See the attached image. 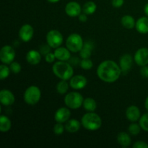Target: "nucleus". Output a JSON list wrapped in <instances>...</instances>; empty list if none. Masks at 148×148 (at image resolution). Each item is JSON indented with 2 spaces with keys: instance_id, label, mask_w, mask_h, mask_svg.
<instances>
[{
  "instance_id": "nucleus-13",
  "label": "nucleus",
  "mask_w": 148,
  "mask_h": 148,
  "mask_svg": "<svg viewBox=\"0 0 148 148\" xmlns=\"http://www.w3.org/2000/svg\"><path fill=\"white\" fill-rule=\"evenodd\" d=\"M71 116V111L69 108L66 107H61L56 110L54 114V119L56 122L58 123H66L69 119Z\"/></svg>"
},
{
  "instance_id": "nucleus-22",
  "label": "nucleus",
  "mask_w": 148,
  "mask_h": 148,
  "mask_svg": "<svg viewBox=\"0 0 148 148\" xmlns=\"http://www.w3.org/2000/svg\"><path fill=\"white\" fill-rule=\"evenodd\" d=\"M117 142L123 147H127L132 144V138L128 133L121 132L117 135Z\"/></svg>"
},
{
  "instance_id": "nucleus-10",
  "label": "nucleus",
  "mask_w": 148,
  "mask_h": 148,
  "mask_svg": "<svg viewBox=\"0 0 148 148\" xmlns=\"http://www.w3.org/2000/svg\"><path fill=\"white\" fill-rule=\"evenodd\" d=\"M34 29L30 24H25L19 30V37L23 42H29L33 37Z\"/></svg>"
},
{
  "instance_id": "nucleus-11",
  "label": "nucleus",
  "mask_w": 148,
  "mask_h": 148,
  "mask_svg": "<svg viewBox=\"0 0 148 148\" xmlns=\"http://www.w3.org/2000/svg\"><path fill=\"white\" fill-rule=\"evenodd\" d=\"M88 83L87 78L81 75L73 76L69 80V85L74 90H81L85 88Z\"/></svg>"
},
{
  "instance_id": "nucleus-5",
  "label": "nucleus",
  "mask_w": 148,
  "mask_h": 148,
  "mask_svg": "<svg viewBox=\"0 0 148 148\" xmlns=\"http://www.w3.org/2000/svg\"><path fill=\"white\" fill-rule=\"evenodd\" d=\"M84 46V41L82 36L78 33L69 35L66 40V46L72 53H77L81 51Z\"/></svg>"
},
{
  "instance_id": "nucleus-3",
  "label": "nucleus",
  "mask_w": 148,
  "mask_h": 148,
  "mask_svg": "<svg viewBox=\"0 0 148 148\" xmlns=\"http://www.w3.org/2000/svg\"><path fill=\"white\" fill-rule=\"evenodd\" d=\"M81 124L85 130L96 131L102 126V119L98 114L94 112H88L82 117Z\"/></svg>"
},
{
  "instance_id": "nucleus-30",
  "label": "nucleus",
  "mask_w": 148,
  "mask_h": 148,
  "mask_svg": "<svg viewBox=\"0 0 148 148\" xmlns=\"http://www.w3.org/2000/svg\"><path fill=\"white\" fill-rule=\"evenodd\" d=\"M139 124H140L142 130L148 132V111L147 113H145L143 116H141L140 120H139Z\"/></svg>"
},
{
  "instance_id": "nucleus-40",
  "label": "nucleus",
  "mask_w": 148,
  "mask_h": 148,
  "mask_svg": "<svg viewBox=\"0 0 148 148\" xmlns=\"http://www.w3.org/2000/svg\"><path fill=\"white\" fill-rule=\"evenodd\" d=\"M144 12H145V13L146 15L148 17V3H147V4H145V6Z\"/></svg>"
},
{
  "instance_id": "nucleus-25",
  "label": "nucleus",
  "mask_w": 148,
  "mask_h": 148,
  "mask_svg": "<svg viewBox=\"0 0 148 148\" xmlns=\"http://www.w3.org/2000/svg\"><path fill=\"white\" fill-rule=\"evenodd\" d=\"M84 109L88 112H94L97 108V103L93 98H87L84 99L83 104Z\"/></svg>"
},
{
  "instance_id": "nucleus-35",
  "label": "nucleus",
  "mask_w": 148,
  "mask_h": 148,
  "mask_svg": "<svg viewBox=\"0 0 148 148\" xmlns=\"http://www.w3.org/2000/svg\"><path fill=\"white\" fill-rule=\"evenodd\" d=\"M51 46H49V44H43V45H42L41 46H40V53H41V54H43V55H46V54H47L48 53H49V52H50V49H51Z\"/></svg>"
},
{
  "instance_id": "nucleus-34",
  "label": "nucleus",
  "mask_w": 148,
  "mask_h": 148,
  "mask_svg": "<svg viewBox=\"0 0 148 148\" xmlns=\"http://www.w3.org/2000/svg\"><path fill=\"white\" fill-rule=\"evenodd\" d=\"M56 58L55 56L54 53H51V52H49L47 54L45 55V60L47 63L51 64L53 62H54V61L56 60Z\"/></svg>"
},
{
  "instance_id": "nucleus-27",
  "label": "nucleus",
  "mask_w": 148,
  "mask_h": 148,
  "mask_svg": "<svg viewBox=\"0 0 148 148\" xmlns=\"http://www.w3.org/2000/svg\"><path fill=\"white\" fill-rule=\"evenodd\" d=\"M69 88V85L68 84V82H66V80L61 79L60 82H58L57 85H56V92L60 94V95H64L65 93L67 92Z\"/></svg>"
},
{
  "instance_id": "nucleus-14",
  "label": "nucleus",
  "mask_w": 148,
  "mask_h": 148,
  "mask_svg": "<svg viewBox=\"0 0 148 148\" xmlns=\"http://www.w3.org/2000/svg\"><path fill=\"white\" fill-rule=\"evenodd\" d=\"M133 58L130 53H125L120 57L119 66L123 74H127L130 72L132 66Z\"/></svg>"
},
{
  "instance_id": "nucleus-17",
  "label": "nucleus",
  "mask_w": 148,
  "mask_h": 148,
  "mask_svg": "<svg viewBox=\"0 0 148 148\" xmlns=\"http://www.w3.org/2000/svg\"><path fill=\"white\" fill-rule=\"evenodd\" d=\"M70 51L65 47H59L56 48L54 50V54L56 56V59L59 61H66L69 60L71 57V53Z\"/></svg>"
},
{
  "instance_id": "nucleus-1",
  "label": "nucleus",
  "mask_w": 148,
  "mask_h": 148,
  "mask_svg": "<svg viewBox=\"0 0 148 148\" xmlns=\"http://www.w3.org/2000/svg\"><path fill=\"white\" fill-rule=\"evenodd\" d=\"M97 75L101 80L107 83H113L121 76V69L119 65L113 60H105L97 68Z\"/></svg>"
},
{
  "instance_id": "nucleus-38",
  "label": "nucleus",
  "mask_w": 148,
  "mask_h": 148,
  "mask_svg": "<svg viewBox=\"0 0 148 148\" xmlns=\"http://www.w3.org/2000/svg\"><path fill=\"white\" fill-rule=\"evenodd\" d=\"M124 3V0H112L111 1L112 6L114 7H115V8H119V7H122Z\"/></svg>"
},
{
  "instance_id": "nucleus-33",
  "label": "nucleus",
  "mask_w": 148,
  "mask_h": 148,
  "mask_svg": "<svg viewBox=\"0 0 148 148\" xmlns=\"http://www.w3.org/2000/svg\"><path fill=\"white\" fill-rule=\"evenodd\" d=\"M64 130L65 127H64L62 123L56 122V124L53 127V132H54L56 135H61V134H62L64 132Z\"/></svg>"
},
{
  "instance_id": "nucleus-29",
  "label": "nucleus",
  "mask_w": 148,
  "mask_h": 148,
  "mask_svg": "<svg viewBox=\"0 0 148 148\" xmlns=\"http://www.w3.org/2000/svg\"><path fill=\"white\" fill-rule=\"evenodd\" d=\"M141 127L140 124H137L135 122H132L130 126H129L128 131L130 134L133 136H137V134H140V130H141Z\"/></svg>"
},
{
  "instance_id": "nucleus-36",
  "label": "nucleus",
  "mask_w": 148,
  "mask_h": 148,
  "mask_svg": "<svg viewBox=\"0 0 148 148\" xmlns=\"http://www.w3.org/2000/svg\"><path fill=\"white\" fill-rule=\"evenodd\" d=\"M134 148H148V144L144 141H137L133 145Z\"/></svg>"
},
{
  "instance_id": "nucleus-12",
  "label": "nucleus",
  "mask_w": 148,
  "mask_h": 148,
  "mask_svg": "<svg viewBox=\"0 0 148 148\" xmlns=\"http://www.w3.org/2000/svg\"><path fill=\"white\" fill-rule=\"evenodd\" d=\"M82 11V8H81L80 4L77 1H69L65 7V12L71 17H78Z\"/></svg>"
},
{
  "instance_id": "nucleus-42",
  "label": "nucleus",
  "mask_w": 148,
  "mask_h": 148,
  "mask_svg": "<svg viewBox=\"0 0 148 148\" xmlns=\"http://www.w3.org/2000/svg\"><path fill=\"white\" fill-rule=\"evenodd\" d=\"M47 1H49L50 3H56L60 1V0H47Z\"/></svg>"
},
{
  "instance_id": "nucleus-23",
  "label": "nucleus",
  "mask_w": 148,
  "mask_h": 148,
  "mask_svg": "<svg viewBox=\"0 0 148 148\" xmlns=\"http://www.w3.org/2000/svg\"><path fill=\"white\" fill-rule=\"evenodd\" d=\"M12 127V121L9 117L5 115L0 116V131L2 133L7 132Z\"/></svg>"
},
{
  "instance_id": "nucleus-31",
  "label": "nucleus",
  "mask_w": 148,
  "mask_h": 148,
  "mask_svg": "<svg viewBox=\"0 0 148 148\" xmlns=\"http://www.w3.org/2000/svg\"><path fill=\"white\" fill-rule=\"evenodd\" d=\"M80 66L82 69H85V70H89V69H92L93 63H92V60L90 59V58L82 59V60L80 62Z\"/></svg>"
},
{
  "instance_id": "nucleus-16",
  "label": "nucleus",
  "mask_w": 148,
  "mask_h": 148,
  "mask_svg": "<svg viewBox=\"0 0 148 148\" xmlns=\"http://www.w3.org/2000/svg\"><path fill=\"white\" fill-rule=\"evenodd\" d=\"M126 117L129 121L132 122H136L139 121L141 117L140 110L136 106H130L126 110Z\"/></svg>"
},
{
  "instance_id": "nucleus-9",
  "label": "nucleus",
  "mask_w": 148,
  "mask_h": 148,
  "mask_svg": "<svg viewBox=\"0 0 148 148\" xmlns=\"http://www.w3.org/2000/svg\"><path fill=\"white\" fill-rule=\"evenodd\" d=\"M134 61L138 66H143L148 64V49L143 47L139 49L135 52Z\"/></svg>"
},
{
  "instance_id": "nucleus-7",
  "label": "nucleus",
  "mask_w": 148,
  "mask_h": 148,
  "mask_svg": "<svg viewBox=\"0 0 148 148\" xmlns=\"http://www.w3.org/2000/svg\"><path fill=\"white\" fill-rule=\"evenodd\" d=\"M64 38L62 33L57 30H51L46 34V42L52 49H56L62 46Z\"/></svg>"
},
{
  "instance_id": "nucleus-32",
  "label": "nucleus",
  "mask_w": 148,
  "mask_h": 148,
  "mask_svg": "<svg viewBox=\"0 0 148 148\" xmlns=\"http://www.w3.org/2000/svg\"><path fill=\"white\" fill-rule=\"evenodd\" d=\"M10 70L14 74H19L22 70V66L18 62H12L10 64Z\"/></svg>"
},
{
  "instance_id": "nucleus-2",
  "label": "nucleus",
  "mask_w": 148,
  "mask_h": 148,
  "mask_svg": "<svg viewBox=\"0 0 148 148\" xmlns=\"http://www.w3.org/2000/svg\"><path fill=\"white\" fill-rule=\"evenodd\" d=\"M52 71L58 78L63 80H69L74 75L73 67L65 61L55 62L52 66Z\"/></svg>"
},
{
  "instance_id": "nucleus-15",
  "label": "nucleus",
  "mask_w": 148,
  "mask_h": 148,
  "mask_svg": "<svg viewBox=\"0 0 148 148\" xmlns=\"http://www.w3.org/2000/svg\"><path fill=\"white\" fill-rule=\"evenodd\" d=\"M15 98L12 92L7 89L1 90L0 92V102L4 106H10L14 104Z\"/></svg>"
},
{
  "instance_id": "nucleus-41",
  "label": "nucleus",
  "mask_w": 148,
  "mask_h": 148,
  "mask_svg": "<svg viewBox=\"0 0 148 148\" xmlns=\"http://www.w3.org/2000/svg\"><path fill=\"white\" fill-rule=\"evenodd\" d=\"M145 107L146 110L148 111V96L145 99Z\"/></svg>"
},
{
  "instance_id": "nucleus-37",
  "label": "nucleus",
  "mask_w": 148,
  "mask_h": 148,
  "mask_svg": "<svg viewBox=\"0 0 148 148\" xmlns=\"http://www.w3.org/2000/svg\"><path fill=\"white\" fill-rule=\"evenodd\" d=\"M140 75L143 77V78H148V66L145 65V66H142L140 69Z\"/></svg>"
},
{
  "instance_id": "nucleus-18",
  "label": "nucleus",
  "mask_w": 148,
  "mask_h": 148,
  "mask_svg": "<svg viewBox=\"0 0 148 148\" xmlns=\"http://www.w3.org/2000/svg\"><path fill=\"white\" fill-rule=\"evenodd\" d=\"M26 60L30 64H38L41 61V53L36 50H30L26 54Z\"/></svg>"
},
{
  "instance_id": "nucleus-19",
  "label": "nucleus",
  "mask_w": 148,
  "mask_h": 148,
  "mask_svg": "<svg viewBox=\"0 0 148 148\" xmlns=\"http://www.w3.org/2000/svg\"><path fill=\"white\" fill-rule=\"evenodd\" d=\"M136 30L141 34L148 33V17H142L136 21Z\"/></svg>"
},
{
  "instance_id": "nucleus-24",
  "label": "nucleus",
  "mask_w": 148,
  "mask_h": 148,
  "mask_svg": "<svg viewBox=\"0 0 148 148\" xmlns=\"http://www.w3.org/2000/svg\"><path fill=\"white\" fill-rule=\"evenodd\" d=\"M121 23L123 27L127 29H132L135 27L136 21L132 16L130 14H126L121 17Z\"/></svg>"
},
{
  "instance_id": "nucleus-6",
  "label": "nucleus",
  "mask_w": 148,
  "mask_h": 148,
  "mask_svg": "<svg viewBox=\"0 0 148 148\" xmlns=\"http://www.w3.org/2000/svg\"><path fill=\"white\" fill-rule=\"evenodd\" d=\"M83 96L78 92H70L64 97V103L70 109H78L83 104Z\"/></svg>"
},
{
  "instance_id": "nucleus-26",
  "label": "nucleus",
  "mask_w": 148,
  "mask_h": 148,
  "mask_svg": "<svg viewBox=\"0 0 148 148\" xmlns=\"http://www.w3.org/2000/svg\"><path fill=\"white\" fill-rule=\"evenodd\" d=\"M97 10V5L94 1H90L85 3L82 7V12L88 15L92 14Z\"/></svg>"
},
{
  "instance_id": "nucleus-28",
  "label": "nucleus",
  "mask_w": 148,
  "mask_h": 148,
  "mask_svg": "<svg viewBox=\"0 0 148 148\" xmlns=\"http://www.w3.org/2000/svg\"><path fill=\"white\" fill-rule=\"evenodd\" d=\"M7 64H4L0 65V79L1 80L7 79L11 72L10 66H7Z\"/></svg>"
},
{
  "instance_id": "nucleus-4",
  "label": "nucleus",
  "mask_w": 148,
  "mask_h": 148,
  "mask_svg": "<svg viewBox=\"0 0 148 148\" xmlns=\"http://www.w3.org/2000/svg\"><path fill=\"white\" fill-rule=\"evenodd\" d=\"M25 102L30 106H34L39 102L41 98V91L38 87L31 85L25 90L24 92Z\"/></svg>"
},
{
  "instance_id": "nucleus-8",
  "label": "nucleus",
  "mask_w": 148,
  "mask_h": 148,
  "mask_svg": "<svg viewBox=\"0 0 148 148\" xmlns=\"http://www.w3.org/2000/svg\"><path fill=\"white\" fill-rule=\"evenodd\" d=\"M15 58V51L11 46L6 45L0 51V60L4 64H10L14 62Z\"/></svg>"
},
{
  "instance_id": "nucleus-39",
  "label": "nucleus",
  "mask_w": 148,
  "mask_h": 148,
  "mask_svg": "<svg viewBox=\"0 0 148 148\" xmlns=\"http://www.w3.org/2000/svg\"><path fill=\"white\" fill-rule=\"evenodd\" d=\"M88 14H86L85 13H81L79 16H78V18H79V20L82 23H85V22L88 20Z\"/></svg>"
},
{
  "instance_id": "nucleus-20",
  "label": "nucleus",
  "mask_w": 148,
  "mask_h": 148,
  "mask_svg": "<svg viewBox=\"0 0 148 148\" xmlns=\"http://www.w3.org/2000/svg\"><path fill=\"white\" fill-rule=\"evenodd\" d=\"M81 123L75 119H69L65 124V130L69 133L77 132L81 127Z\"/></svg>"
},
{
  "instance_id": "nucleus-21",
  "label": "nucleus",
  "mask_w": 148,
  "mask_h": 148,
  "mask_svg": "<svg viewBox=\"0 0 148 148\" xmlns=\"http://www.w3.org/2000/svg\"><path fill=\"white\" fill-rule=\"evenodd\" d=\"M94 49L93 43L90 40L85 42L84 43V46L81 51H79V56L82 59H88L90 58L92 55V49Z\"/></svg>"
}]
</instances>
